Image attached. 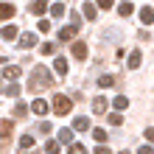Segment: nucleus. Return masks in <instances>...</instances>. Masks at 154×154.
<instances>
[{
	"label": "nucleus",
	"instance_id": "32",
	"mask_svg": "<svg viewBox=\"0 0 154 154\" xmlns=\"http://www.w3.org/2000/svg\"><path fill=\"white\" fill-rule=\"evenodd\" d=\"M93 154H109V149H106V146H104V143H98V146H95V151H93Z\"/></svg>",
	"mask_w": 154,
	"mask_h": 154
},
{
	"label": "nucleus",
	"instance_id": "35",
	"mask_svg": "<svg viewBox=\"0 0 154 154\" xmlns=\"http://www.w3.org/2000/svg\"><path fill=\"white\" fill-rule=\"evenodd\" d=\"M70 17H73V28H76V25L81 23V14H79V11H73V14H70Z\"/></svg>",
	"mask_w": 154,
	"mask_h": 154
},
{
	"label": "nucleus",
	"instance_id": "7",
	"mask_svg": "<svg viewBox=\"0 0 154 154\" xmlns=\"http://www.w3.org/2000/svg\"><path fill=\"white\" fill-rule=\"evenodd\" d=\"M23 70L17 67V65H6V70H3V79L6 81H17V76H20Z\"/></svg>",
	"mask_w": 154,
	"mask_h": 154
},
{
	"label": "nucleus",
	"instance_id": "16",
	"mask_svg": "<svg viewBox=\"0 0 154 154\" xmlns=\"http://www.w3.org/2000/svg\"><path fill=\"white\" fill-rule=\"evenodd\" d=\"M81 8H84V17H87V20H95V17H98V8H95V3H84Z\"/></svg>",
	"mask_w": 154,
	"mask_h": 154
},
{
	"label": "nucleus",
	"instance_id": "37",
	"mask_svg": "<svg viewBox=\"0 0 154 154\" xmlns=\"http://www.w3.org/2000/svg\"><path fill=\"white\" fill-rule=\"evenodd\" d=\"M146 137H149V140L154 143V126H151V129H146Z\"/></svg>",
	"mask_w": 154,
	"mask_h": 154
},
{
	"label": "nucleus",
	"instance_id": "23",
	"mask_svg": "<svg viewBox=\"0 0 154 154\" xmlns=\"http://www.w3.org/2000/svg\"><path fill=\"white\" fill-rule=\"evenodd\" d=\"M31 146H34V137H31V134H23V137H20V149H23V151H28Z\"/></svg>",
	"mask_w": 154,
	"mask_h": 154
},
{
	"label": "nucleus",
	"instance_id": "34",
	"mask_svg": "<svg viewBox=\"0 0 154 154\" xmlns=\"http://www.w3.org/2000/svg\"><path fill=\"white\" fill-rule=\"evenodd\" d=\"M39 31H51V23L48 20H39Z\"/></svg>",
	"mask_w": 154,
	"mask_h": 154
},
{
	"label": "nucleus",
	"instance_id": "11",
	"mask_svg": "<svg viewBox=\"0 0 154 154\" xmlns=\"http://www.w3.org/2000/svg\"><path fill=\"white\" fill-rule=\"evenodd\" d=\"M140 62H143L140 51H132V53H129V62H126V65H129V70H137V67H140Z\"/></svg>",
	"mask_w": 154,
	"mask_h": 154
},
{
	"label": "nucleus",
	"instance_id": "27",
	"mask_svg": "<svg viewBox=\"0 0 154 154\" xmlns=\"http://www.w3.org/2000/svg\"><path fill=\"white\" fill-rule=\"evenodd\" d=\"M98 84H101V87H112L115 79H112V76H101V79H98Z\"/></svg>",
	"mask_w": 154,
	"mask_h": 154
},
{
	"label": "nucleus",
	"instance_id": "24",
	"mask_svg": "<svg viewBox=\"0 0 154 154\" xmlns=\"http://www.w3.org/2000/svg\"><path fill=\"white\" fill-rule=\"evenodd\" d=\"M59 140L62 143H70V140H73V129H59Z\"/></svg>",
	"mask_w": 154,
	"mask_h": 154
},
{
	"label": "nucleus",
	"instance_id": "13",
	"mask_svg": "<svg viewBox=\"0 0 154 154\" xmlns=\"http://www.w3.org/2000/svg\"><path fill=\"white\" fill-rule=\"evenodd\" d=\"M118 14H121V17H132L134 14V6L129 3V0H123V3L118 6Z\"/></svg>",
	"mask_w": 154,
	"mask_h": 154
},
{
	"label": "nucleus",
	"instance_id": "21",
	"mask_svg": "<svg viewBox=\"0 0 154 154\" xmlns=\"http://www.w3.org/2000/svg\"><path fill=\"white\" fill-rule=\"evenodd\" d=\"M31 14H45V0H34V3H31Z\"/></svg>",
	"mask_w": 154,
	"mask_h": 154
},
{
	"label": "nucleus",
	"instance_id": "33",
	"mask_svg": "<svg viewBox=\"0 0 154 154\" xmlns=\"http://www.w3.org/2000/svg\"><path fill=\"white\" fill-rule=\"evenodd\" d=\"M39 132H42V134H48V132H51V123H48V121H42V123H39Z\"/></svg>",
	"mask_w": 154,
	"mask_h": 154
},
{
	"label": "nucleus",
	"instance_id": "38",
	"mask_svg": "<svg viewBox=\"0 0 154 154\" xmlns=\"http://www.w3.org/2000/svg\"><path fill=\"white\" fill-rule=\"evenodd\" d=\"M0 65H6V56H3V53H0Z\"/></svg>",
	"mask_w": 154,
	"mask_h": 154
},
{
	"label": "nucleus",
	"instance_id": "22",
	"mask_svg": "<svg viewBox=\"0 0 154 154\" xmlns=\"http://www.w3.org/2000/svg\"><path fill=\"white\" fill-rule=\"evenodd\" d=\"M25 115H28V106H25V104H17L14 106V118H17V121H23Z\"/></svg>",
	"mask_w": 154,
	"mask_h": 154
},
{
	"label": "nucleus",
	"instance_id": "12",
	"mask_svg": "<svg viewBox=\"0 0 154 154\" xmlns=\"http://www.w3.org/2000/svg\"><path fill=\"white\" fill-rule=\"evenodd\" d=\"M73 129H76V132H90V121H87L84 115H79L76 121H73Z\"/></svg>",
	"mask_w": 154,
	"mask_h": 154
},
{
	"label": "nucleus",
	"instance_id": "31",
	"mask_svg": "<svg viewBox=\"0 0 154 154\" xmlns=\"http://www.w3.org/2000/svg\"><path fill=\"white\" fill-rule=\"evenodd\" d=\"M112 0H95V8H109Z\"/></svg>",
	"mask_w": 154,
	"mask_h": 154
},
{
	"label": "nucleus",
	"instance_id": "1",
	"mask_svg": "<svg viewBox=\"0 0 154 154\" xmlns=\"http://www.w3.org/2000/svg\"><path fill=\"white\" fill-rule=\"evenodd\" d=\"M45 87H53V76H51V70L48 67H34V73L28 79V90H45Z\"/></svg>",
	"mask_w": 154,
	"mask_h": 154
},
{
	"label": "nucleus",
	"instance_id": "19",
	"mask_svg": "<svg viewBox=\"0 0 154 154\" xmlns=\"http://www.w3.org/2000/svg\"><path fill=\"white\" fill-rule=\"evenodd\" d=\"M112 104H115V112H121V109H126V106H129V98H126V95H118Z\"/></svg>",
	"mask_w": 154,
	"mask_h": 154
},
{
	"label": "nucleus",
	"instance_id": "28",
	"mask_svg": "<svg viewBox=\"0 0 154 154\" xmlns=\"http://www.w3.org/2000/svg\"><path fill=\"white\" fill-rule=\"evenodd\" d=\"M45 151H48V154H59V143H56V140H51L48 146H45Z\"/></svg>",
	"mask_w": 154,
	"mask_h": 154
},
{
	"label": "nucleus",
	"instance_id": "10",
	"mask_svg": "<svg viewBox=\"0 0 154 154\" xmlns=\"http://www.w3.org/2000/svg\"><path fill=\"white\" fill-rule=\"evenodd\" d=\"M31 112H34V115H45V112H48V104H45L42 98H34V104H31Z\"/></svg>",
	"mask_w": 154,
	"mask_h": 154
},
{
	"label": "nucleus",
	"instance_id": "25",
	"mask_svg": "<svg viewBox=\"0 0 154 154\" xmlns=\"http://www.w3.org/2000/svg\"><path fill=\"white\" fill-rule=\"evenodd\" d=\"M70 154H87V149L81 143H70Z\"/></svg>",
	"mask_w": 154,
	"mask_h": 154
},
{
	"label": "nucleus",
	"instance_id": "18",
	"mask_svg": "<svg viewBox=\"0 0 154 154\" xmlns=\"http://www.w3.org/2000/svg\"><path fill=\"white\" fill-rule=\"evenodd\" d=\"M0 37H3L6 42H11V39L17 37V28H14V25H6V28H3V31H0Z\"/></svg>",
	"mask_w": 154,
	"mask_h": 154
},
{
	"label": "nucleus",
	"instance_id": "8",
	"mask_svg": "<svg viewBox=\"0 0 154 154\" xmlns=\"http://www.w3.org/2000/svg\"><path fill=\"white\" fill-rule=\"evenodd\" d=\"M17 42H20V48H31V45L37 42V34L25 31V34H20V39H17Z\"/></svg>",
	"mask_w": 154,
	"mask_h": 154
},
{
	"label": "nucleus",
	"instance_id": "17",
	"mask_svg": "<svg viewBox=\"0 0 154 154\" xmlns=\"http://www.w3.org/2000/svg\"><path fill=\"white\" fill-rule=\"evenodd\" d=\"M140 20L146 23V25H151V23H154V8H149V6L140 8Z\"/></svg>",
	"mask_w": 154,
	"mask_h": 154
},
{
	"label": "nucleus",
	"instance_id": "15",
	"mask_svg": "<svg viewBox=\"0 0 154 154\" xmlns=\"http://www.w3.org/2000/svg\"><path fill=\"white\" fill-rule=\"evenodd\" d=\"M8 17H14V6L0 3V23H3V20H8Z\"/></svg>",
	"mask_w": 154,
	"mask_h": 154
},
{
	"label": "nucleus",
	"instance_id": "3",
	"mask_svg": "<svg viewBox=\"0 0 154 154\" xmlns=\"http://www.w3.org/2000/svg\"><path fill=\"white\" fill-rule=\"evenodd\" d=\"M0 93L8 95V98H17L20 95V87H17V81H3L0 79Z\"/></svg>",
	"mask_w": 154,
	"mask_h": 154
},
{
	"label": "nucleus",
	"instance_id": "36",
	"mask_svg": "<svg viewBox=\"0 0 154 154\" xmlns=\"http://www.w3.org/2000/svg\"><path fill=\"white\" fill-rule=\"evenodd\" d=\"M137 154H154V149H151V146H140V151H137Z\"/></svg>",
	"mask_w": 154,
	"mask_h": 154
},
{
	"label": "nucleus",
	"instance_id": "5",
	"mask_svg": "<svg viewBox=\"0 0 154 154\" xmlns=\"http://www.w3.org/2000/svg\"><path fill=\"white\" fill-rule=\"evenodd\" d=\"M14 132V121H0V140H8Z\"/></svg>",
	"mask_w": 154,
	"mask_h": 154
},
{
	"label": "nucleus",
	"instance_id": "6",
	"mask_svg": "<svg viewBox=\"0 0 154 154\" xmlns=\"http://www.w3.org/2000/svg\"><path fill=\"white\" fill-rule=\"evenodd\" d=\"M76 39V28L67 25V28H59V42H73Z\"/></svg>",
	"mask_w": 154,
	"mask_h": 154
},
{
	"label": "nucleus",
	"instance_id": "39",
	"mask_svg": "<svg viewBox=\"0 0 154 154\" xmlns=\"http://www.w3.org/2000/svg\"><path fill=\"white\" fill-rule=\"evenodd\" d=\"M118 154H129V151H118Z\"/></svg>",
	"mask_w": 154,
	"mask_h": 154
},
{
	"label": "nucleus",
	"instance_id": "14",
	"mask_svg": "<svg viewBox=\"0 0 154 154\" xmlns=\"http://www.w3.org/2000/svg\"><path fill=\"white\" fill-rule=\"evenodd\" d=\"M93 112L95 115H104L106 112V98H93Z\"/></svg>",
	"mask_w": 154,
	"mask_h": 154
},
{
	"label": "nucleus",
	"instance_id": "26",
	"mask_svg": "<svg viewBox=\"0 0 154 154\" xmlns=\"http://www.w3.org/2000/svg\"><path fill=\"white\" fill-rule=\"evenodd\" d=\"M93 137H95L98 143H106V132H104V129H93Z\"/></svg>",
	"mask_w": 154,
	"mask_h": 154
},
{
	"label": "nucleus",
	"instance_id": "30",
	"mask_svg": "<svg viewBox=\"0 0 154 154\" xmlns=\"http://www.w3.org/2000/svg\"><path fill=\"white\" fill-rule=\"evenodd\" d=\"M53 51H56V45H53V42H45V45H42V53H48V56H51Z\"/></svg>",
	"mask_w": 154,
	"mask_h": 154
},
{
	"label": "nucleus",
	"instance_id": "20",
	"mask_svg": "<svg viewBox=\"0 0 154 154\" xmlns=\"http://www.w3.org/2000/svg\"><path fill=\"white\" fill-rule=\"evenodd\" d=\"M65 11H67V8H65V3H59V0H56V3H53V6H51V14H53V17H56V20H59V17H62V14H65Z\"/></svg>",
	"mask_w": 154,
	"mask_h": 154
},
{
	"label": "nucleus",
	"instance_id": "29",
	"mask_svg": "<svg viewBox=\"0 0 154 154\" xmlns=\"http://www.w3.org/2000/svg\"><path fill=\"white\" fill-rule=\"evenodd\" d=\"M109 123H112V126H121V123H123L121 112H112V115H109Z\"/></svg>",
	"mask_w": 154,
	"mask_h": 154
},
{
	"label": "nucleus",
	"instance_id": "4",
	"mask_svg": "<svg viewBox=\"0 0 154 154\" xmlns=\"http://www.w3.org/2000/svg\"><path fill=\"white\" fill-rule=\"evenodd\" d=\"M70 53H73L79 62H84L87 59V45L84 42H73V45H70Z\"/></svg>",
	"mask_w": 154,
	"mask_h": 154
},
{
	"label": "nucleus",
	"instance_id": "2",
	"mask_svg": "<svg viewBox=\"0 0 154 154\" xmlns=\"http://www.w3.org/2000/svg\"><path fill=\"white\" fill-rule=\"evenodd\" d=\"M51 109L56 112V115H67L70 109H73V98H67V95H53Z\"/></svg>",
	"mask_w": 154,
	"mask_h": 154
},
{
	"label": "nucleus",
	"instance_id": "9",
	"mask_svg": "<svg viewBox=\"0 0 154 154\" xmlns=\"http://www.w3.org/2000/svg\"><path fill=\"white\" fill-rule=\"evenodd\" d=\"M53 70H56L59 76H65L67 73V59L65 56H56V59H53Z\"/></svg>",
	"mask_w": 154,
	"mask_h": 154
}]
</instances>
